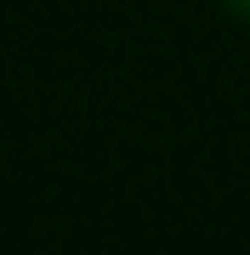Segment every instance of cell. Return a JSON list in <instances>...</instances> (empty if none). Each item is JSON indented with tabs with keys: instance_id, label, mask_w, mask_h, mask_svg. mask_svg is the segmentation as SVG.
I'll use <instances>...</instances> for the list:
<instances>
[{
	"instance_id": "cell-1",
	"label": "cell",
	"mask_w": 250,
	"mask_h": 255,
	"mask_svg": "<svg viewBox=\"0 0 250 255\" xmlns=\"http://www.w3.org/2000/svg\"><path fill=\"white\" fill-rule=\"evenodd\" d=\"M222 6L233 11V17H245V23H250V0H222Z\"/></svg>"
}]
</instances>
